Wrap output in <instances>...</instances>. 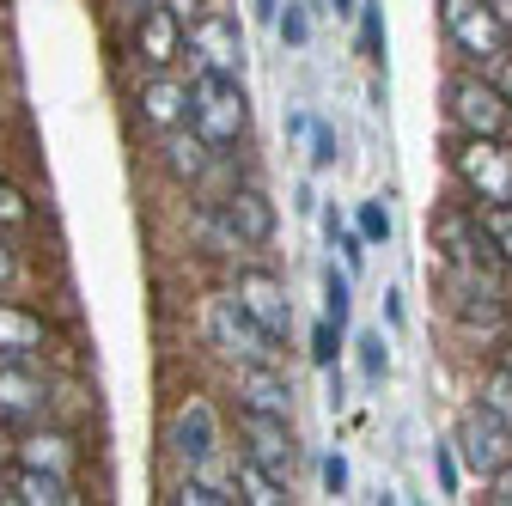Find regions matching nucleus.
Instances as JSON below:
<instances>
[{
  "mask_svg": "<svg viewBox=\"0 0 512 506\" xmlns=\"http://www.w3.org/2000/svg\"><path fill=\"white\" fill-rule=\"evenodd\" d=\"M159 446H165V464L183 470H202V476H232V458H226V415L208 391H183L171 409H165V427H159Z\"/></svg>",
  "mask_w": 512,
  "mask_h": 506,
  "instance_id": "f257e3e1",
  "label": "nucleus"
},
{
  "mask_svg": "<svg viewBox=\"0 0 512 506\" xmlns=\"http://www.w3.org/2000/svg\"><path fill=\"white\" fill-rule=\"evenodd\" d=\"M189 74V129H196L220 159H238V147L250 141V92L232 74H208V68H183Z\"/></svg>",
  "mask_w": 512,
  "mask_h": 506,
  "instance_id": "f03ea898",
  "label": "nucleus"
},
{
  "mask_svg": "<svg viewBox=\"0 0 512 506\" xmlns=\"http://www.w3.org/2000/svg\"><path fill=\"white\" fill-rule=\"evenodd\" d=\"M439 104H445V135H506L512 141V104L488 68H464L458 61L439 86Z\"/></svg>",
  "mask_w": 512,
  "mask_h": 506,
  "instance_id": "7ed1b4c3",
  "label": "nucleus"
},
{
  "mask_svg": "<svg viewBox=\"0 0 512 506\" xmlns=\"http://www.w3.org/2000/svg\"><path fill=\"white\" fill-rule=\"evenodd\" d=\"M427 244H433V257L439 263H452V269H488V275H506L500 263V250L494 238L482 232V214L476 202L464 196V189H452L433 214H427Z\"/></svg>",
  "mask_w": 512,
  "mask_h": 506,
  "instance_id": "20e7f679",
  "label": "nucleus"
},
{
  "mask_svg": "<svg viewBox=\"0 0 512 506\" xmlns=\"http://www.w3.org/2000/svg\"><path fill=\"white\" fill-rule=\"evenodd\" d=\"M202 348H214L226 366L281 360V336H269L263 324H256L232 287H214V293L202 299Z\"/></svg>",
  "mask_w": 512,
  "mask_h": 506,
  "instance_id": "39448f33",
  "label": "nucleus"
},
{
  "mask_svg": "<svg viewBox=\"0 0 512 506\" xmlns=\"http://www.w3.org/2000/svg\"><path fill=\"white\" fill-rule=\"evenodd\" d=\"M452 189L470 202H512V141L506 135H452L445 141Z\"/></svg>",
  "mask_w": 512,
  "mask_h": 506,
  "instance_id": "423d86ee",
  "label": "nucleus"
},
{
  "mask_svg": "<svg viewBox=\"0 0 512 506\" xmlns=\"http://www.w3.org/2000/svg\"><path fill=\"white\" fill-rule=\"evenodd\" d=\"M439 13V37L464 68H494V61L512 49V25L488 7V0H433Z\"/></svg>",
  "mask_w": 512,
  "mask_h": 506,
  "instance_id": "0eeeda50",
  "label": "nucleus"
},
{
  "mask_svg": "<svg viewBox=\"0 0 512 506\" xmlns=\"http://www.w3.org/2000/svg\"><path fill=\"white\" fill-rule=\"evenodd\" d=\"M122 55H128V68H135V74H171V68H183V61H189V19L171 7V0H159V7L128 19Z\"/></svg>",
  "mask_w": 512,
  "mask_h": 506,
  "instance_id": "6e6552de",
  "label": "nucleus"
},
{
  "mask_svg": "<svg viewBox=\"0 0 512 506\" xmlns=\"http://www.w3.org/2000/svg\"><path fill=\"white\" fill-rule=\"evenodd\" d=\"M183 68H208V74H232L244 80V25L226 0H208V7L189 19V61Z\"/></svg>",
  "mask_w": 512,
  "mask_h": 506,
  "instance_id": "1a4fd4ad",
  "label": "nucleus"
},
{
  "mask_svg": "<svg viewBox=\"0 0 512 506\" xmlns=\"http://www.w3.org/2000/svg\"><path fill=\"white\" fill-rule=\"evenodd\" d=\"M128 122L147 135H171L189 122V74L171 68V74H135L128 86Z\"/></svg>",
  "mask_w": 512,
  "mask_h": 506,
  "instance_id": "9d476101",
  "label": "nucleus"
},
{
  "mask_svg": "<svg viewBox=\"0 0 512 506\" xmlns=\"http://www.w3.org/2000/svg\"><path fill=\"white\" fill-rule=\"evenodd\" d=\"M452 446H458V458H464V470L482 482L488 470H500L506 458H512V421H500L488 403H464L458 409V427H452Z\"/></svg>",
  "mask_w": 512,
  "mask_h": 506,
  "instance_id": "9b49d317",
  "label": "nucleus"
},
{
  "mask_svg": "<svg viewBox=\"0 0 512 506\" xmlns=\"http://www.w3.org/2000/svg\"><path fill=\"white\" fill-rule=\"evenodd\" d=\"M226 287L244 299V311H250V318L263 324L269 336H281V342L293 336V293H287V281H281L269 263H244V257H238L232 275H226Z\"/></svg>",
  "mask_w": 512,
  "mask_h": 506,
  "instance_id": "f8f14e48",
  "label": "nucleus"
},
{
  "mask_svg": "<svg viewBox=\"0 0 512 506\" xmlns=\"http://www.w3.org/2000/svg\"><path fill=\"white\" fill-rule=\"evenodd\" d=\"M55 415V378L43 360H0V421L7 427H37Z\"/></svg>",
  "mask_w": 512,
  "mask_h": 506,
  "instance_id": "ddd939ff",
  "label": "nucleus"
},
{
  "mask_svg": "<svg viewBox=\"0 0 512 506\" xmlns=\"http://www.w3.org/2000/svg\"><path fill=\"white\" fill-rule=\"evenodd\" d=\"M232 433H238V452L269 464L275 476L293 482L299 470V433H293V415H256V409H232Z\"/></svg>",
  "mask_w": 512,
  "mask_h": 506,
  "instance_id": "4468645a",
  "label": "nucleus"
},
{
  "mask_svg": "<svg viewBox=\"0 0 512 506\" xmlns=\"http://www.w3.org/2000/svg\"><path fill=\"white\" fill-rule=\"evenodd\" d=\"M220 214H226V226L238 232V244L244 250H269L275 244V226H281V214H275V202H269V189L256 183V177H232L226 189H220Z\"/></svg>",
  "mask_w": 512,
  "mask_h": 506,
  "instance_id": "2eb2a0df",
  "label": "nucleus"
},
{
  "mask_svg": "<svg viewBox=\"0 0 512 506\" xmlns=\"http://www.w3.org/2000/svg\"><path fill=\"white\" fill-rule=\"evenodd\" d=\"M153 171H159L171 189H183V196H189V189H202V183L220 171V153L183 122V129H171V135H153Z\"/></svg>",
  "mask_w": 512,
  "mask_h": 506,
  "instance_id": "dca6fc26",
  "label": "nucleus"
},
{
  "mask_svg": "<svg viewBox=\"0 0 512 506\" xmlns=\"http://www.w3.org/2000/svg\"><path fill=\"white\" fill-rule=\"evenodd\" d=\"M226 391L232 409H256V415H293V378L281 360H250V366H226Z\"/></svg>",
  "mask_w": 512,
  "mask_h": 506,
  "instance_id": "f3484780",
  "label": "nucleus"
},
{
  "mask_svg": "<svg viewBox=\"0 0 512 506\" xmlns=\"http://www.w3.org/2000/svg\"><path fill=\"white\" fill-rule=\"evenodd\" d=\"M19 464L49 470V476H61V482H74V488H80V433H74V427H61L55 415L37 421V427H19Z\"/></svg>",
  "mask_w": 512,
  "mask_h": 506,
  "instance_id": "a211bd4d",
  "label": "nucleus"
},
{
  "mask_svg": "<svg viewBox=\"0 0 512 506\" xmlns=\"http://www.w3.org/2000/svg\"><path fill=\"white\" fill-rule=\"evenodd\" d=\"M0 360H49V318L13 293H0Z\"/></svg>",
  "mask_w": 512,
  "mask_h": 506,
  "instance_id": "6ab92c4d",
  "label": "nucleus"
},
{
  "mask_svg": "<svg viewBox=\"0 0 512 506\" xmlns=\"http://www.w3.org/2000/svg\"><path fill=\"white\" fill-rule=\"evenodd\" d=\"M74 482H61L49 470H31V464H13L0 476V506H74Z\"/></svg>",
  "mask_w": 512,
  "mask_h": 506,
  "instance_id": "aec40b11",
  "label": "nucleus"
},
{
  "mask_svg": "<svg viewBox=\"0 0 512 506\" xmlns=\"http://www.w3.org/2000/svg\"><path fill=\"white\" fill-rule=\"evenodd\" d=\"M232 482H238V500L244 506H287L293 500V482L287 476H275L269 464H256V458H232Z\"/></svg>",
  "mask_w": 512,
  "mask_h": 506,
  "instance_id": "412c9836",
  "label": "nucleus"
},
{
  "mask_svg": "<svg viewBox=\"0 0 512 506\" xmlns=\"http://www.w3.org/2000/svg\"><path fill=\"white\" fill-rule=\"evenodd\" d=\"M354 43H360V61L372 74H384V61H391V25H384V0H360L354 13Z\"/></svg>",
  "mask_w": 512,
  "mask_h": 506,
  "instance_id": "4be33fe9",
  "label": "nucleus"
},
{
  "mask_svg": "<svg viewBox=\"0 0 512 506\" xmlns=\"http://www.w3.org/2000/svg\"><path fill=\"white\" fill-rule=\"evenodd\" d=\"M342 348H348V330H342L336 318H317V324H311V336H305V360H311L317 372H336Z\"/></svg>",
  "mask_w": 512,
  "mask_h": 506,
  "instance_id": "5701e85b",
  "label": "nucleus"
},
{
  "mask_svg": "<svg viewBox=\"0 0 512 506\" xmlns=\"http://www.w3.org/2000/svg\"><path fill=\"white\" fill-rule=\"evenodd\" d=\"M37 226V208H31V196H25V189L7 177V171H0V232H31Z\"/></svg>",
  "mask_w": 512,
  "mask_h": 506,
  "instance_id": "b1692460",
  "label": "nucleus"
},
{
  "mask_svg": "<svg viewBox=\"0 0 512 506\" xmlns=\"http://www.w3.org/2000/svg\"><path fill=\"white\" fill-rule=\"evenodd\" d=\"M476 403H488L500 421H512V366H500V360L482 366V378H476Z\"/></svg>",
  "mask_w": 512,
  "mask_h": 506,
  "instance_id": "393cba45",
  "label": "nucleus"
},
{
  "mask_svg": "<svg viewBox=\"0 0 512 506\" xmlns=\"http://www.w3.org/2000/svg\"><path fill=\"white\" fill-rule=\"evenodd\" d=\"M324 318H336L342 330H348V318H354V269H348V263H342V269H336V263L324 269Z\"/></svg>",
  "mask_w": 512,
  "mask_h": 506,
  "instance_id": "a878e982",
  "label": "nucleus"
},
{
  "mask_svg": "<svg viewBox=\"0 0 512 506\" xmlns=\"http://www.w3.org/2000/svg\"><path fill=\"white\" fill-rule=\"evenodd\" d=\"M354 360H360V378H366V385H384V372H391V342H384V330L354 336Z\"/></svg>",
  "mask_w": 512,
  "mask_h": 506,
  "instance_id": "bb28decb",
  "label": "nucleus"
},
{
  "mask_svg": "<svg viewBox=\"0 0 512 506\" xmlns=\"http://www.w3.org/2000/svg\"><path fill=\"white\" fill-rule=\"evenodd\" d=\"M476 214H482V232L494 238L500 263H506V275H512V202H476Z\"/></svg>",
  "mask_w": 512,
  "mask_h": 506,
  "instance_id": "cd10ccee",
  "label": "nucleus"
},
{
  "mask_svg": "<svg viewBox=\"0 0 512 506\" xmlns=\"http://www.w3.org/2000/svg\"><path fill=\"white\" fill-rule=\"evenodd\" d=\"M433 482H439V494H445V500L464 488V458H458L452 439H439V446H433Z\"/></svg>",
  "mask_w": 512,
  "mask_h": 506,
  "instance_id": "c85d7f7f",
  "label": "nucleus"
},
{
  "mask_svg": "<svg viewBox=\"0 0 512 506\" xmlns=\"http://www.w3.org/2000/svg\"><path fill=\"white\" fill-rule=\"evenodd\" d=\"M354 226H360L366 244H391V232H397V226H391V208H384V196L360 202V208H354Z\"/></svg>",
  "mask_w": 512,
  "mask_h": 506,
  "instance_id": "c756f323",
  "label": "nucleus"
},
{
  "mask_svg": "<svg viewBox=\"0 0 512 506\" xmlns=\"http://www.w3.org/2000/svg\"><path fill=\"white\" fill-rule=\"evenodd\" d=\"M275 31H281V43H287V49H305V43H311V13L299 7V0H287L281 19H275Z\"/></svg>",
  "mask_w": 512,
  "mask_h": 506,
  "instance_id": "7c9ffc66",
  "label": "nucleus"
},
{
  "mask_svg": "<svg viewBox=\"0 0 512 506\" xmlns=\"http://www.w3.org/2000/svg\"><path fill=\"white\" fill-rule=\"evenodd\" d=\"M311 171H330L336 159H342V141H336V129H330V122H311Z\"/></svg>",
  "mask_w": 512,
  "mask_h": 506,
  "instance_id": "2f4dec72",
  "label": "nucleus"
},
{
  "mask_svg": "<svg viewBox=\"0 0 512 506\" xmlns=\"http://www.w3.org/2000/svg\"><path fill=\"white\" fill-rule=\"evenodd\" d=\"M19 281H25L19 244H13V232H0V293H19Z\"/></svg>",
  "mask_w": 512,
  "mask_h": 506,
  "instance_id": "473e14b6",
  "label": "nucleus"
},
{
  "mask_svg": "<svg viewBox=\"0 0 512 506\" xmlns=\"http://www.w3.org/2000/svg\"><path fill=\"white\" fill-rule=\"evenodd\" d=\"M330 244H336V250H342V263H348V269H354V275H360V269H366V250H372V244H366V238H360V226H342V232H336V238H330Z\"/></svg>",
  "mask_w": 512,
  "mask_h": 506,
  "instance_id": "72a5a7b5",
  "label": "nucleus"
},
{
  "mask_svg": "<svg viewBox=\"0 0 512 506\" xmlns=\"http://www.w3.org/2000/svg\"><path fill=\"white\" fill-rule=\"evenodd\" d=\"M482 500H488V506H512V458L482 476Z\"/></svg>",
  "mask_w": 512,
  "mask_h": 506,
  "instance_id": "f704fd0d",
  "label": "nucleus"
},
{
  "mask_svg": "<svg viewBox=\"0 0 512 506\" xmlns=\"http://www.w3.org/2000/svg\"><path fill=\"white\" fill-rule=\"evenodd\" d=\"M317 470H324V494H330V500L348 494V458H342V452H324V464H317Z\"/></svg>",
  "mask_w": 512,
  "mask_h": 506,
  "instance_id": "c9c22d12",
  "label": "nucleus"
},
{
  "mask_svg": "<svg viewBox=\"0 0 512 506\" xmlns=\"http://www.w3.org/2000/svg\"><path fill=\"white\" fill-rule=\"evenodd\" d=\"M19 464V427H7V421H0V476H7Z\"/></svg>",
  "mask_w": 512,
  "mask_h": 506,
  "instance_id": "e433bc0d",
  "label": "nucleus"
},
{
  "mask_svg": "<svg viewBox=\"0 0 512 506\" xmlns=\"http://www.w3.org/2000/svg\"><path fill=\"white\" fill-rule=\"evenodd\" d=\"M104 7H110V19H116V25H128V19H135V13L159 7V0H104Z\"/></svg>",
  "mask_w": 512,
  "mask_h": 506,
  "instance_id": "4c0bfd02",
  "label": "nucleus"
},
{
  "mask_svg": "<svg viewBox=\"0 0 512 506\" xmlns=\"http://www.w3.org/2000/svg\"><path fill=\"white\" fill-rule=\"evenodd\" d=\"M488 74L500 80V92H506V104H512V49H506V55L494 61V68H488Z\"/></svg>",
  "mask_w": 512,
  "mask_h": 506,
  "instance_id": "58836bf2",
  "label": "nucleus"
},
{
  "mask_svg": "<svg viewBox=\"0 0 512 506\" xmlns=\"http://www.w3.org/2000/svg\"><path fill=\"white\" fill-rule=\"evenodd\" d=\"M287 135H311V116L305 110H287Z\"/></svg>",
  "mask_w": 512,
  "mask_h": 506,
  "instance_id": "ea45409f",
  "label": "nucleus"
},
{
  "mask_svg": "<svg viewBox=\"0 0 512 506\" xmlns=\"http://www.w3.org/2000/svg\"><path fill=\"white\" fill-rule=\"evenodd\" d=\"M360 13V0H330V19H354Z\"/></svg>",
  "mask_w": 512,
  "mask_h": 506,
  "instance_id": "a19ab883",
  "label": "nucleus"
},
{
  "mask_svg": "<svg viewBox=\"0 0 512 506\" xmlns=\"http://www.w3.org/2000/svg\"><path fill=\"white\" fill-rule=\"evenodd\" d=\"M488 7H494V13H500L506 25H512V0H488Z\"/></svg>",
  "mask_w": 512,
  "mask_h": 506,
  "instance_id": "79ce46f5",
  "label": "nucleus"
}]
</instances>
